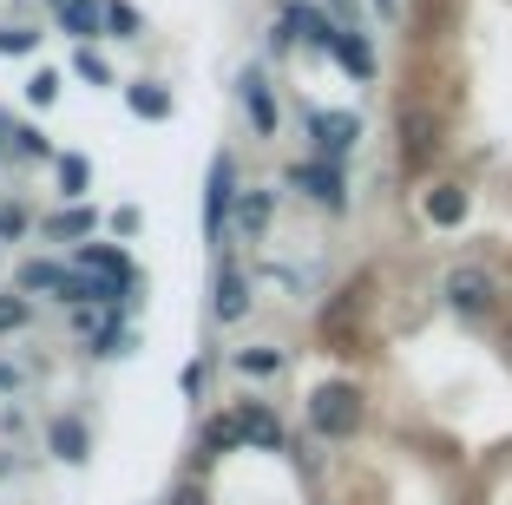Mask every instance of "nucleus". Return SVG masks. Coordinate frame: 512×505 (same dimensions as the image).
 Wrapping results in <instances>:
<instances>
[{
    "mask_svg": "<svg viewBox=\"0 0 512 505\" xmlns=\"http://www.w3.org/2000/svg\"><path fill=\"white\" fill-rule=\"evenodd\" d=\"M309 420H316V433H329V440H348V433L362 427V394L348 381H329L309 394Z\"/></svg>",
    "mask_w": 512,
    "mask_h": 505,
    "instance_id": "obj_1",
    "label": "nucleus"
},
{
    "mask_svg": "<svg viewBox=\"0 0 512 505\" xmlns=\"http://www.w3.org/2000/svg\"><path fill=\"white\" fill-rule=\"evenodd\" d=\"M237 210V164L217 151L211 158V178H204V230L211 237H224V217Z\"/></svg>",
    "mask_w": 512,
    "mask_h": 505,
    "instance_id": "obj_2",
    "label": "nucleus"
},
{
    "mask_svg": "<svg viewBox=\"0 0 512 505\" xmlns=\"http://www.w3.org/2000/svg\"><path fill=\"white\" fill-rule=\"evenodd\" d=\"M289 184H296V191H309L322 210H342L348 204V184H342V171H335L329 158H322V164H296V171H289Z\"/></svg>",
    "mask_w": 512,
    "mask_h": 505,
    "instance_id": "obj_3",
    "label": "nucleus"
},
{
    "mask_svg": "<svg viewBox=\"0 0 512 505\" xmlns=\"http://www.w3.org/2000/svg\"><path fill=\"white\" fill-rule=\"evenodd\" d=\"M447 302L460 315H486L499 302V289H493V276H486V269H453V276H447Z\"/></svg>",
    "mask_w": 512,
    "mask_h": 505,
    "instance_id": "obj_4",
    "label": "nucleus"
},
{
    "mask_svg": "<svg viewBox=\"0 0 512 505\" xmlns=\"http://www.w3.org/2000/svg\"><path fill=\"white\" fill-rule=\"evenodd\" d=\"M309 138H316V151L335 164L355 138H362V119H355V112H316V119H309Z\"/></svg>",
    "mask_w": 512,
    "mask_h": 505,
    "instance_id": "obj_5",
    "label": "nucleus"
},
{
    "mask_svg": "<svg viewBox=\"0 0 512 505\" xmlns=\"http://www.w3.org/2000/svg\"><path fill=\"white\" fill-rule=\"evenodd\" d=\"M283 27L296 33V40H309V46H322V53H335V40H342V20H329V14H316V7H283Z\"/></svg>",
    "mask_w": 512,
    "mask_h": 505,
    "instance_id": "obj_6",
    "label": "nucleus"
},
{
    "mask_svg": "<svg viewBox=\"0 0 512 505\" xmlns=\"http://www.w3.org/2000/svg\"><path fill=\"white\" fill-rule=\"evenodd\" d=\"M427 158H434V119L414 105V112H401V164H407V171H421Z\"/></svg>",
    "mask_w": 512,
    "mask_h": 505,
    "instance_id": "obj_7",
    "label": "nucleus"
},
{
    "mask_svg": "<svg viewBox=\"0 0 512 505\" xmlns=\"http://www.w3.org/2000/svg\"><path fill=\"white\" fill-rule=\"evenodd\" d=\"M243 105H250V125H256V132L276 138V92H270V79L256 73V66L243 73Z\"/></svg>",
    "mask_w": 512,
    "mask_h": 505,
    "instance_id": "obj_8",
    "label": "nucleus"
},
{
    "mask_svg": "<svg viewBox=\"0 0 512 505\" xmlns=\"http://www.w3.org/2000/svg\"><path fill=\"white\" fill-rule=\"evenodd\" d=\"M427 223H440V230H453V223H467V191L460 184H434V191L421 197Z\"/></svg>",
    "mask_w": 512,
    "mask_h": 505,
    "instance_id": "obj_9",
    "label": "nucleus"
},
{
    "mask_svg": "<svg viewBox=\"0 0 512 505\" xmlns=\"http://www.w3.org/2000/svg\"><path fill=\"white\" fill-rule=\"evenodd\" d=\"M335 60H342L355 79H375V53H368V33H362V27H342V40H335Z\"/></svg>",
    "mask_w": 512,
    "mask_h": 505,
    "instance_id": "obj_10",
    "label": "nucleus"
},
{
    "mask_svg": "<svg viewBox=\"0 0 512 505\" xmlns=\"http://www.w3.org/2000/svg\"><path fill=\"white\" fill-rule=\"evenodd\" d=\"M211 309H217V322H237V315L250 309V283H243L237 269H217V302Z\"/></svg>",
    "mask_w": 512,
    "mask_h": 505,
    "instance_id": "obj_11",
    "label": "nucleus"
},
{
    "mask_svg": "<svg viewBox=\"0 0 512 505\" xmlns=\"http://www.w3.org/2000/svg\"><path fill=\"white\" fill-rule=\"evenodd\" d=\"M237 433H243V440H256V446H270V453L283 446V420H276L270 407H243V414H237Z\"/></svg>",
    "mask_w": 512,
    "mask_h": 505,
    "instance_id": "obj_12",
    "label": "nucleus"
},
{
    "mask_svg": "<svg viewBox=\"0 0 512 505\" xmlns=\"http://www.w3.org/2000/svg\"><path fill=\"white\" fill-rule=\"evenodd\" d=\"M79 269H86V276H132V269H125V250H106V243H86V250H79Z\"/></svg>",
    "mask_w": 512,
    "mask_h": 505,
    "instance_id": "obj_13",
    "label": "nucleus"
},
{
    "mask_svg": "<svg viewBox=\"0 0 512 505\" xmlns=\"http://www.w3.org/2000/svg\"><path fill=\"white\" fill-rule=\"evenodd\" d=\"M60 20H66V33H79V40H86V33H99L106 7H99V0H66V7H60Z\"/></svg>",
    "mask_w": 512,
    "mask_h": 505,
    "instance_id": "obj_14",
    "label": "nucleus"
},
{
    "mask_svg": "<svg viewBox=\"0 0 512 505\" xmlns=\"http://www.w3.org/2000/svg\"><path fill=\"white\" fill-rule=\"evenodd\" d=\"M125 99H132L138 119H171V92H165V86H151V79H145V86H132Z\"/></svg>",
    "mask_w": 512,
    "mask_h": 505,
    "instance_id": "obj_15",
    "label": "nucleus"
},
{
    "mask_svg": "<svg viewBox=\"0 0 512 505\" xmlns=\"http://www.w3.org/2000/svg\"><path fill=\"white\" fill-rule=\"evenodd\" d=\"M237 223L250 230V237H263V230H270V191H243L237 197Z\"/></svg>",
    "mask_w": 512,
    "mask_h": 505,
    "instance_id": "obj_16",
    "label": "nucleus"
},
{
    "mask_svg": "<svg viewBox=\"0 0 512 505\" xmlns=\"http://www.w3.org/2000/svg\"><path fill=\"white\" fill-rule=\"evenodd\" d=\"M66 276H73V269H60V263H27L20 269V289H60L66 296Z\"/></svg>",
    "mask_w": 512,
    "mask_h": 505,
    "instance_id": "obj_17",
    "label": "nucleus"
},
{
    "mask_svg": "<svg viewBox=\"0 0 512 505\" xmlns=\"http://www.w3.org/2000/svg\"><path fill=\"white\" fill-rule=\"evenodd\" d=\"M53 453H60V460H86V427H79V420H60V427H53Z\"/></svg>",
    "mask_w": 512,
    "mask_h": 505,
    "instance_id": "obj_18",
    "label": "nucleus"
},
{
    "mask_svg": "<svg viewBox=\"0 0 512 505\" xmlns=\"http://www.w3.org/2000/svg\"><path fill=\"white\" fill-rule=\"evenodd\" d=\"M86 230H92V217H86V210H60V217L46 223V237H53V243H66V237H86Z\"/></svg>",
    "mask_w": 512,
    "mask_h": 505,
    "instance_id": "obj_19",
    "label": "nucleus"
},
{
    "mask_svg": "<svg viewBox=\"0 0 512 505\" xmlns=\"http://www.w3.org/2000/svg\"><path fill=\"white\" fill-rule=\"evenodd\" d=\"M237 368H243V374H276V368H283V355H276V348H243Z\"/></svg>",
    "mask_w": 512,
    "mask_h": 505,
    "instance_id": "obj_20",
    "label": "nucleus"
},
{
    "mask_svg": "<svg viewBox=\"0 0 512 505\" xmlns=\"http://www.w3.org/2000/svg\"><path fill=\"white\" fill-rule=\"evenodd\" d=\"M106 27L119 33V40H138V14H132V7H119V0L106 7Z\"/></svg>",
    "mask_w": 512,
    "mask_h": 505,
    "instance_id": "obj_21",
    "label": "nucleus"
},
{
    "mask_svg": "<svg viewBox=\"0 0 512 505\" xmlns=\"http://www.w3.org/2000/svg\"><path fill=\"white\" fill-rule=\"evenodd\" d=\"M60 184H66V197L86 191V158H60Z\"/></svg>",
    "mask_w": 512,
    "mask_h": 505,
    "instance_id": "obj_22",
    "label": "nucleus"
},
{
    "mask_svg": "<svg viewBox=\"0 0 512 505\" xmlns=\"http://www.w3.org/2000/svg\"><path fill=\"white\" fill-rule=\"evenodd\" d=\"M27 322V302L20 296H0V335H7V328H20Z\"/></svg>",
    "mask_w": 512,
    "mask_h": 505,
    "instance_id": "obj_23",
    "label": "nucleus"
},
{
    "mask_svg": "<svg viewBox=\"0 0 512 505\" xmlns=\"http://www.w3.org/2000/svg\"><path fill=\"white\" fill-rule=\"evenodd\" d=\"M0 53H33V33L27 27H0Z\"/></svg>",
    "mask_w": 512,
    "mask_h": 505,
    "instance_id": "obj_24",
    "label": "nucleus"
},
{
    "mask_svg": "<svg viewBox=\"0 0 512 505\" xmlns=\"http://www.w3.org/2000/svg\"><path fill=\"white\" fill-rule=\"evenodd\" d=\"M27 92H33V105H53V99H60V73H40Z\"/></svg>",
    "mask_w": 512,
    "mask_h": 505,
    "instance_id": "obj_25",
    "label": "nucleus"
},
{
    "mask_svg": "<svg viewBox=\"0 0 512 505\" xmlns=\"http://www.w3.org/2000/svg\"><path fill=\"white\" fill-rule=\"evenodd\" d=\"M79 79H92V86H112V73H106V66H99V60H92V53H79Z\"/></svg>",
    "mask_w": 512,
    "mask_h": 505,
    "instance_id": "obj_26",
    "label": "nucleus"
},
{
    "mask_svg": "<svg viewBox=\"0 0 512 505\" xmlns=\"http://www.w3.org/2000/svg\"><path fill=\"white\" fill-rule=\"evenodd\" d=\"M14 145H20V151H27V158H40V151H46V138H40V132H33V125H20V132H14Z\"/></svg>",
    "mask_w": 512,
    "mask_h": 505,
    "instance_id": "obj_27",
    "label": "nucleus"
},
{
    "mask_svg": "<svg viewBox=\"0 0 512 505\" xmlns=\"http://www.w3.org/2000/svg\"><path fill=\"white\" fill-rule=\"evenodd\" d=\"M20 230H27V217H20V210H7V217H0V237L14 243V237H20Z\"/></svg>",
    "mask_w": 512,
    "mask_h": 505,
    "instance_id": "obj_28",
    "label": "nucleus"
},
{
    "mask_svg": "<svg viewBox=\"0 0 512 505\" xmlns=\"http://www.w3.org/2000/svg\"><path fill=\"white\" fill-rule=\"evenodd\" d=\"M335 7V20H342V27H355V0H329Z\"/></svg>",
    "mask_w": 512,
    "mask_h": 505,
    "instance_id": "obj_29",
    "label": "nucleus"
},
{
    "mask_svg": "<svg viewBox=\"0 0 512 505\" xmlns=\"http://www.w3.org/2000/svg\"><path fill=\"white\" fill-rule=\"evenodd\" d=\"M14 132H20V125L7 119V112H0V145H14Z\"/></svg>",
    "mask_w": 512,
    "mask_h": 505,
    "instance_id": "obj_30",
    "label": "nucleus"
},
{
    "mask_svg": "<svg viewBox=\"0 0 512 505\" xmlns=\"http://www.w3.org/2000/svg\"><path fill=\"white\" fill-rule=\"evenodd\" d=\"M375 14H394V0H375Z\"/></svg>",
    "mask_w": 512,
    "mask_h": 505,
    "instance_id": "obj_31",
    "label": "nucleus"
},
{
    "mask_svg": "<svg viewBox=\"0 0 512 505\" xmlns=\"http://www.w3.org/2000/svg\"><path fill=\"white\" fill-rule=\"evenodd\" d=\"M0 387H14V368H0Z\"/></svg>",
    "mask_w": 512,
    "mask_h": 505,
    "instance_id": "obj_32",
    "label": "nucleus"
}]
</instances>
